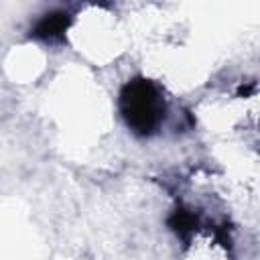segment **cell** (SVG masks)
Segmentation results:
<instances>
[{
  "label": "cell",
  "mask_w": 260,
  "mask_h": 260,
  "mask_svg": "<svg viewBox=\"0 0 260 260\" xmlns=\"http://www.w3.org/2000/svg\"><path fill=\"white\" fill-rule=\"evenodd\" d=\"M167 112L165 98L154 81L146 77L130 79L120 91V114L136 136H150L162 124Z\"/></svg>",
  "instance_id": "obj_1"
},
{
  "label": "cell",
  "mask_w": 260,
  "mask_h": 260,
  "mask_svg": "<svg viewBox=\"0 0 260 260\" xmlns=\"http://www.w3.org/2000/svg\"><path fill=\"white\" fill-rule=\"evenodd\" d=\"M71 20L73 18L67 10H51L35 22V26L30 28V37H35L39 41H47V43L61 41L65 37L67 28L71 26Z\"/></svg>",
  "instance_id": "obj_2"
},
{
  "label": "cell",
  "mask_w": 260,
  "mask_h": 260,
  "mask_svg": "<svg viewBox=\"0 0 260 260\" xmlns=\"http://www.w3.org/2000/svg\"><path fill=\"white\" fill-rule=\"evenodd\" d=\"M167 223H169V228H171L185 244H189V240L193 238V234L199 230L201 219H199V215H197L193 209L179 205V207L169 215Z\"/></svg>",
  "instance_id": "obj_3"
},
{
  "label": "cell",
  "mask_w": 260,
  "mask_h": 260,
  "mask_svg": "<svg viewBox=\"0 0 260 260\" xmlns=\"http://www.w3.org/2000/svg\"><path fill=\"white\" fill-rule=\"evenodd\" d=\"M254 89H256V83L252 81L250 85H240V89H238V93H240V95H250V93H252Z\"/></svg>",
  "instance_id": "obj_4"
}]
</instances>
